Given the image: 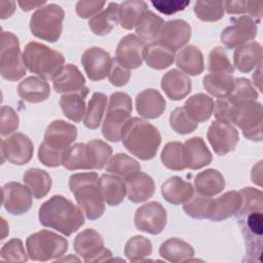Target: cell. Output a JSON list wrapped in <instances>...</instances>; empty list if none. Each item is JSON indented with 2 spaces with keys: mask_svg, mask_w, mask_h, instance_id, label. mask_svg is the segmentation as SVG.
Wrapping results in <instances>:
<instances>
[{
  "mask_svg": "<svg viewBox=\"0 0 263 263\" xmlns=\"http://www.w3.org/2000/svg\"><path fill=\"white\" fill-rule=\"evenodd\" d=\"M26 69L17 37L11 32L2 31L0 53V74L2 78L8 81L20 80L25 76Z\"/></svg>",
  "mask_w": 263,
  "mask_h": 263,
  "instance_id": "10",
  "label": "cell"
},
{
  "mask_svg": "<svg viewBox=\"0 0 263 263\" xmlns=\"http://www.w3.org/2000/svg\"><path fill=\"white\" fill-rule=\"evenodd\" d=\"M129 77H130L129 70H127V69L123 68L121 65H119L118 62L114 58L113 62H112L111 71L108 75L109 81L115 86H123L128 82Z\"/></svg>",
  "mask_w": 263,
  "mask_h": 263,
  "instance_id": "58",
  "label": "cell"
},
{
  "mask_svg": "<svg viewBox=\"0 0 263 263\" xmlns=\"http://www.w3.org/2000/svg\"><path fill=\"white\" fill-rule=\"evenodd\" d=\"M233 105L234 104L229 102L227 98L218 99L213 107L214 115L217 118V120H225L230 122V115Z\"/></svg>",
  "mask_w": 263,
  "mask_h": 263,
  "instance_id": "60",
  "label": "cell"
},
{
  "mask_svg": "<svg viewBox=\"0 0 263 263\" xmlns=\"http://www.w3.org/2000/svg\"><path fill=\"white\" fill-rule=\"evenodd\" d=\"M202 84L210 95L218 99L227 98L233 89L234 78L231 74L211 73L203 77Z\"/></svg>",
  "mask_w": 263,
  "mask_h": 263,
  "instance_id": "40",
  "label": "cell"
},
{
  "mask_svg": "<svg viewBox=\"0 0 263 263\" xmlns=\"http://www.w3.org/2000/svg\"><path fill=\"white\" fill-rule=\"evenodd\" d=\"M63 154L59 151L50 149L44 143H41L38 149V159L39 161L49 167H57L62 164Z\"/></svg>",
  "mask_w": 263,
  "mask_h": 263,
  "instance_id": "56",
  "label": "cell"
},
{
  "mask_svg": "<svg viewBox=\"0 0 263 263\" xmlns=\"http://www.w3.org/2000/svg\"><path fill=\"white\" fill-rule=\"evenodd\" d=\"M184 160L186 168L199 170L212 161V153L200 137L188 139L184 144Z\"/></svg>",
  "mask_w": 263,
  "mask_h": 263,
  "instance_id": "24",
  "label": "cell"
},
{
  "mask_svg": "<svg viewBox=\"0 0 263 263\" xmlns=\"http://www.w3.org/2000/svg\"><path fill=\"white\" fill-rule=\"evenodd\" d=\"M194 186L197 193L211 197L222 192L225 188V180L219 171L208 168L195 176Z\"/></svg>",
  "mask_w": 263,
  "mask_h": 263,
  "instance_id": "33",
  "label": "cell"
},
{
  "mask_svg": "<svg viewBox=\"0 0 263 263\" xmlns=\"http://www.w3.org/2000/svg\"><path fill=\"white\" fill-rule=\"evenodd\" d=\"M28 256L34 261H48L63 256L68 250V240L49 230H40L26 240Z\"/></svg>",
  "mask_w": 263,
  "mask_h": 263,
  "instance_id": "8",
  "label": "cell"
},
{
  "mask_svg": "<svg viewBox=\"0 0 263 263\" xmlns=\"http://www.w3.org/2000/svg\"><path fill=\"white\" fill-rule=\"evenodd\" d=\"M0 8H1V18L5 20L12 15L15 9V2L13 1H0Z\"/></svg>",
  "mask_w": 263,
  "mask_h": 263,
  "instance_id": "61",
  "label": "cell"
},
{
  "mask_svg": "<svg viewBox=\"0 0 263 263\" xmlns=\"http://www.w3.org/2000/svg\"><path fill=\"white\" fill-rule=\"evenodd\" d=\"M17 95L29 103H41L49 97L50 86L40 77L29 76L20 82Z\"/></svg>",
  "mask_w": 263,
  "mask_h": 263,
  "instance_id": "29",
  "label": "cell"
},
{
  "mask_svg": "<svg viewBox=\"0 0 263 263\" xmlns=\"http://www.w3.org/2000/svg\"><path fill=\"white\" fill-rule=\"evenodd\" d=\"M177 66L186 74L195 76L202 73L204 69L201 51L194 45H187L177 55Z\"/></svg>",
  "mask_w": 263,
  "mask_h": 263,
  "instance_id": "36",
  "label": "cell"
},
{
  "mask_svg": "<svg viewBox=\"0 0 263 263\" xmlns=\"http://www.w3.org/2000/svg\"><path fill=\"white\" fill-rule=\"evenodd\" d=\"M191 37V27L184 20L166 22L157 37V42L165 48L176 51L183 47Z\"/></svg>",
  "mask_w": 263,
  "mask_h": 263,
  "instance_id": "21",
  "label": "cell"
},
{
  "mask_svg": "<svg viewBox=\"0 0 263 263\" xmlns=\"http://www.w3.org/2000/svg\"><path fill=\"white\" fill-rule=\"evenodd\" d=\"M237 223L246 241V257L242 261L261 262L263 216L261 211L237 214Z\"/></svg>",
  "mask_w": 263,
  "mask_h": 263,
  "instance_id": "11",
  "label": "cell"
},
{
  "mask_svg": "<svg viewBox=\"0 0 263 263\" xmlns=\"http://www.w3.org/2000/svg\"><path fill=\"white\" fill-rule=\"evenodd\" d=\"M83 211L63 195H53L39 209V222L66 236L79 230L84 224Z\"/></svg>",
  "mask_w": 263,
  "mask_h": 263,
  "instance_id": "1",
  "label": "cell"
},
{
  "mask_svg": "<svg viewBox=\"0 0 263 263\" xmlns=\"http://www.w3.org/2000/svg\"><path fill=\"white\" fill-rule=\"evenodd\" d=\"M166 225V211L161 203L150 201L141 205L135 214V226L143 232L159 234Z\"/></svg>",
  "mask_w": 263,
  "mask_h": 263,
  "instance_id": "14",
  "label": "cell"
},
{
  "mask_svg": "<svg viewBox=\"0 0 263 263\" xmlns=\"http://www.w3.org/2000/svg\"><path fill=\"white\" fill-rule=\"evenodd\" d=\"M148 10V5L145 1L130 0L123 1L119 5V23L125 30L135 28L140 16Z\"/></svg>",
  "mask_w": 263,
  "mask_h": 263,
  "instance_id": "42",
  "label": "cell"
},
{
  "mask_svg": "<svg viewBox=\"0 0 263 263\" xmlns=\"http://www.w3.org/2000/svg\"><path fill=\"white\" fill-rule=\"evenodd\" d=\"M113 59L101 47L91 46L81 55V64L87 77L92 81L105 79L112 67Z\"/></svg>",
  "mask_w": 263,
  "mask_h": 263,
  "instance_id": "18",
  "label": "cell"
},
{
  "mask_svg": "<svg viewBox=\"0 0 263 263\" xmlns=\"http://www.w3.org/2000/svg\"><path fill=\"white\" fill-rule=\"evenodd\" d=\"M75 252L87 263L109 260L112 257L110 250L104 248V240L101 234L95 229L81 231L74 239Z\"/></svg>",
  "mask_w": 263,
  "mask_h": 263,
  "instance_id": "12",
  "label": "cell"
},
{
  "mask_svg": "<svg viewBox=\"0 0 263 263\" xmlns=\"http://www.w3.org/2000/svg\"><path fill=\"white\" fill-rule=\"evenodd\" d=\"M212 198L199 193L193 194L183 205L184 212L193 219H208Z\"/></svg>",
  "mask_w": 263,
  "mask_h": 263,
  "instance_id": "49",
  "label": "cell"
},
{
  "mask_svg": "<svg viewBox=\"0 0 263 263\" xmlns=\"http://www.w3.org/2000/svg\"><path fill=\"white\" fill-rule=\"evenodd\" d=\"M242 198L238 191H227L221 196L212 199L209 217L213 221H223L236 215L241 206Z\"/></svg>",
  "mask_w": 263,
  "mask_h": 263,
  "instance_id": "23",
  "label": "cell"
},
{
  "mask_svg": "<svg viewBox=\"0 0 263 263\" xmlns=\"http://www.w3.org/2000/svg\"><path fill=\"white\" fill-rule=\"evenodd\" d=\"M194 13L202 22H217L224 15L223 1H196L194 4Z\"/></svg>",
  "mask_w": 263,
  "mask_h": 263,
  "instance_id": "48",
  "label": "cell"
},
{
  "mask_svg": "<svg viewBox=\"0 0 263 263\" xmlns=\"http://www.w3.org/2000/svg\"><path fill=\"white\" fill-rule=\"evenodd\" d=\"M161 194L167 202L178 205L185 203L193 195V187L181 177L174 176L162 184Z\"/></svg>",
  "mask_w": 263,
  "mask_h": 263,
  "instance_id": "30",
  "label": "cell"
},
{
  "mask_svg": "<svg viewBox=\"0 0 263 263\" xmlns=\"http://www.w3.org/2000/svg\"><path fill=\"white\" fill-rule=\"evenodd\" d=\"M23 60L31 73L44 80H52L65 63V58L61 52L35 41L29 42L25 46Z\"/></svg>",
  "mask_w": 263,
  "mask_h": 263,
  "instance_id": "5",
  "label": "cell"
},
{
  "mask_svg": "<svg viewBox=\"0 0 263 263\" xmlns=\"http://www.w3.org/2000/svg\"><path fill=\"white\" fill-rule=\"evenodd\" d=\"M69 188L88 220H97L103 216L105 204L97 173H78L70 176Z\"/></svg>",
  "mask_w": 263,
  "mask_h": 263,
  "instance_id": "4",
  "label": "cell"
},
{
  "mask_svg": "<svg viewBox=\"0 0 263 263\" xmlns=\"http://www.w3.org/2000/svg\"><path fill=\"white\" fill-rule=\"evenodd\" d=\"M160 159L168 170L183 171L186 168L184 160V145L180 142H168L161 151Z\"/></svg>",
  "mask_w": 263,
  "mask_h": 263,
  "instance_id": "45",
  "label": "cell"
},
{
  "mask_svg": "<svg viewBox=\"0 0 263 263\" xmlns=\"http://www.w3.org/2000/svg\"><path fill=\"white\" fill-rule=\"evenodd\" d=\"M107 97L102 92H95L88 102L85 116L83 119L84 125L89 129H96L100 126L102 118L107 107Z\"/></svg>",
  "mask_w": 263,
  "mask_h": 263,
  "instance_id": "43",
  "label": "cell"
},
{
  "mask_svg": "<svg viewBox=\"0 0 263 263\" xmlns=\"http://www.w3.org/2000/svg\"><path fill=\"white\" fill-rule=\"evenodd\" d=\"M161 88L168 99L180 101L191 91V80L178 69H172L163 75Z\"/></svg>",
  "mask_w": 263,
  "mask_h": 263,
  "instance_id": "27",
  "label": "cell"
},
{
  "mask_svg": "<svg viewBox=\"0 0 263 263\" xmlns=\"http://www.w3.org/2000/svg\"><path fill=\"white\" fill-rule=\"evenodd\" d=\"M165 105V100L157 89H145L136 97L137 112L147 119L159 117L163 113Z\"/></svg>",
  "mask_w": 263,
  "mask_h": 263,
  "instance_id": "26",
  "label": "cell"
},
{
  "mask_svg": "<svg viewBox=\"0 0 263 263\" xmlns=\"http://www.w3.org/2000/svg\"><path fill=\"white\" fill-rule=\"evenodd\" d=\"M132 110L133 103L127 93L117 91L111 95L102 125V134L105 139L114 143L121 140L122 128L130 118Z\"/></svg>",
  "mask_w": 263,
  "mask_h": 263,
  "instance_id": "6",
  "label": "cell"
},
{
  "mask_svg": "<svg viewBox=\"0 0 263 263\" xmlns=\"http://www.w3.org/2000/svg\"><path fill=\"white\" fill-rule=\"evenodd\" d=\"M242 202L237 214L250 213L254 211H261L263 208V195L262 192L253 187H246L239 191ZM236 214V215H237Z\"/></svg>",
  "mask_w": 263,
  "mask_h": 263,
  "instance_id": "53",
  "label": "cell"
},
{
  "mask_svg": "<svg viewBox=\"0 0 263 263\" xmlns=\"http://www.w3.org/2000/svg\"><path fill=\"white\" fill-rule=\"evenodd\" d=\"M52 85L59 93L88 92L85 86V78L79 69L72 64L64 65L58 74L52 78Z\"/></svg>",
  "mask_w": 263,
  "mask_h": 263,
  "instance_id": "22",
  "label": "cell"
},
{
  "mask_svg": "<svg viewBox=\"0 0 263 263\" xmlns=\"http://www.w3.org/2000/svg\"><path fill=\"white\" fill-rule=\"evenodd\" d=\"M32 192L28 186L17 182H10L2 187V204L11 215L20 216L32 206Z\"/></svg>",
  "mask_w": 263,
  "mask_h": 263,
  "instance_id": "17",
  "label": "cell"
},
{
  "mask_svg": "<svg viewBox=\"0 0 263 263\" xmlns=\"http://www.w3.org/2000/svg\"><path fill=\"white\" fill-rule=\"evenodd\" d=\"M64 18V9L58 4L50 3L39 7L31 15L30 30L35 37L53 43L62 34Z\"/></svg>",
  "mask_w": 263,
  "mask_h": 263,
  "instance_id": "7",
  "label": "cell"
},
{
  "mask_svg": "<svg viewBox=\"0 0 263 263\" xmlns=\"http://www.w3.org/2000/svg\"><path fill=\"white\" fill-rule=\"evenodd\" d=\"M77 138V127L64 120H54L46 128L44 143L50 149L64 153Z\"/></svg>",
  "mask_w": 263,
  "mask_h": 263,
  "instance_id": "20",
  "label": "cell"
},
{
  "mask_svg": "<svg viewBox=\"0 0 263 263\" xmlns=\"http://www.w3.org/2000/svg\"><path fill=\"white\" fill-rule=\"evenodd\" d=\"M213 99L204 93H196L186 100L184 109L187 115L195 122H203L210 119L213 113Z\"/></svg>",
  "mask_w": 263,
  "mask_h": 263,
  "instance_id": "35",
  "label": "cell"
},
{
  "mask_svg": "<svg viewBox=\"0 0 263 263\" xmlns=\"http://www.w3.org/2000/svg\"><path fill=\"white\" fill-rule=\"evenodd\" d=\"M151 4L161 13L164 14H174L178 11L184 10L189 4L190 1L182 0H161V1H151Z\"/></svg>",
  "mask_w": 263,
  "mask_h": 263,
  "instance_id": "57",
  "label": "cell"
},
{
  "mask_svg": "<svg viewBox=\"0 0 263 263\" xmlns=\"http://www.w3.org/2000/svg\"><path fill=\"white\" fill-rule=\"evenodd\" d=\"M17 113L10 106H2L0 112V135L8 136L18 127Z\"/></svg>",
  "mask_w": 263,
  "mask_h": 263,
  "instance_id": "55",
  "label": "cell"
},
{
  "mask_svg": "<svg viewBox=\"0 0 263 263\" xmlns=\"http://www.w3.org/2000/svg\"><path fill=\"white\" fill-rule=\"evenodd\" d=\"M209 71L212 73L232 74L234 68L230 63L225 49L221 46L213 48L209 54Z\"/></svg>",
  "mask_w": 263,
  "mask_h": 263,
  "instance_id": "50",
  "label": "cell"
},
{
  "mask_svg": "<svg viewBox=\"0 0 263 263\" xmlns=\"http://www.w3.org/2000/svg\"><path fill=\"white\" fill-rule=\"evenodd\" d=\"M152 254V243L151 241L141 235H136L129 238L124 247V255L129 261L141 262L144 261L146 257Z\"/></svg>",
  "mask_w": 263,
  "mask_h": 263,
  "instance_id": "46",
  "label": "cell"
},
{
  "mask_svg": "<svg viewBox=\"0 0 263 263\" xmlns=\"http://www.w3.org/2000/svg\"><path fill=\"white\" fill-rule=\"evenodd\" d=\"M1 259L9 262H26L28 256L25 252L23 241L20 238H12L1 249Z\"/></svg>",
  "mask_w": 263,
  "mask_h": 263,
  "instance_id": "54",
  "label": "cell"
},
{
  "mask_svg": "<svg viewBox=\"0 0 263 263\" xmlns=\"http://www.w3.org/2000/svg\"><path fill=\"white\" fill-rule=\"evenodd\" d=\"M206 137L214 152L220 156L233 151L239 140L237 129L231 122L225 120L213 121Z\"/></svg>",
  "mask_w": 263,
  "mask_h": 263,
  "instance_id": "13",
  "label": "cell"
},
{
  "mask_svg": "<svg viewBox=\"0 0 263 263\" xmlns=\"http://www.w3.org/2000/svg\"><path fill=\"white\" fill-rule=\"evenodd\" d=\"M106 4L105 1H78L75 6L76 13L81 18H87L100 10Z\"/></svg>",
  "mask_w": 263,
  "mask_h": 263,
  "instance_id": "59",
  "label": "cell"
},
{
  "mask_svg": "<svg viewBox=\"0 0 263 263\" xmlns=\"http://www.w3.org/2000/svg\"><path fill=\"white\" fill-rule=\"evenodd\" d=\"M88 92H76V93H66L63 95L60 99V106L64 115L74 121L80 122L84 119L86 106H85V97Z\"/></svg>",
  "mask_w": 263,
  "mask_h": 263,
  "instance_id": "39",
  "label": "cell"
},
{
  "mask_svg": "<svg viewBox=\"0 0 263 263\" xmlns=\"http://www.w3.org/2000/svg\"><path fill=\"white\" fill-rule=\"evenodd\" d=\"M227 99L232 104H236L241 101H256V99H258V92L253 87L249 79L239 77L234 79L233 89Z\"/></svg>",
  "mask_w": 263,
  "mask_h": 263,
  "instance_id": "52",
  "label": "cell"
},
{
  "mask_svg": "<svg viewBox=\"0 0 263 263\" xmlns=\"http://www.w3.org/2000/svg\"><path fill=\"white\" fill-rule=\"evenodd\" d=\"M163 25L164 22L159 15L151 10H147L140 16L135 28L140 38L143 41H148L150 43L157 40Z\"/></svg>",
  "mask_w": 263,
  "mask_h": 263,
  "instance_id": "38",
  "label": "cell"
},
{
  "mask_svg": "<svg viewBox=\"0 0 263 263\" xmlns=\"http://www.w3.org/2000/svg\"><path fill=\"white\" fill-rule=\"evenodd\" d=\"M261 172H262V161H259L256 165H254L252 170V175H251L252 181L259 186H261V180H262Z\"/></svg>",
  "mask_w": 263,
  "mask_h": 263,
  "instance_id": "63",
  "label": "cell"
},
{
  "mask_svg": "<svg viewBox=\"0 0 263 263\" xmlns=\"http://www.w3.org/2000/svg\"><path fill=\"white\" fill-rule=\"evenodd\" d=\"M257 23L248 15L233 18L230 26L221 33V41L228 48H235L253 40L257 36Z\"/></svg>",
  "mask_w": 263,
  "mask_h": 263,
  "instance_id": "15",
  "label": "cell"
},
{
  "mask_svg": "<svg viewBox=\"0 0 263 263\" xmlns=\"http://www.w3.org/2000/svg\"><path fill=\"white\" fill-rule=\"evenodd\" d=\"M34 145L30 138L22 133H16L1 141L2 162L7 160L16 165L28 163L33 156Z\"/></svg>",
  "mask_w": 263,
  "mask_h": 263,
  "instance_id": "16",
  "label": "cell"
},
{
  "mask_svg": "<svg viewBox=\"0 0 263 263\" xmlns=\"http://www.w3.org/2000/svg\"><path fill=\"white\" fill-rule=\"evenodd\" d=\"M146 64L156 70H163L170 67L175 61V52L165 48L157 41L146 44L144 49Z\"/></svg>",
  "mask_w": 263,
  "mask_h": 263,
  "instance_id": "37",
  "label": "cell"
},
{
  "mask_svg": "<svg viewBox=\"0 0 263 263\" xmlns=\"http://www.w3.org/2000/svg\"><path fill=\"white\" fill-rule=\"evenodd\" d=\"M112 154L110 145L102 140L93 139L84 143H76L68 147L62 158V164L69 171L102 170Z\"/></svg>",
  "mask_w": 263,
  "mask_h": 263,
  "instance_id": "3",
  "label": "cell"
},
{
  "mask_svg": "<svg viewBox=\"0 0 263 263\" xmlns=\"http://www.w3.org/2000/svg\"><path fill=\"white\" fill-rule=\"evenodd\" d=\"M25 184L30 188L33 196L37 199L44 197L51 188V178L47 172L34 167L29 168L23 176Z\"/></svg>",
  "mask_w": 263,
  "mask_h": 263,
  "instance_id": "41",
  "label": "cell"
},
{
  "mask_svg": "<svg viewBox=\"0 0 263 263\" xmlns=\"http://www.w3.org/2000/svg\"><path fill=\"white\" fill-rule=\"evenodd\" d=\"M18 5L21 6L22 10L24 11H30L33 8H39L43 4H45V1H18Z\"/></svg>",
  "mask_w": 263,
  "mask_h": 263,
  "instance_id": "62",
  "label": "cell"
},
{
  "mask_svg": "<svg viewBox=\"0 0 263 263\" xmlns=\"http://www.w3.org/2000/svg\"><path fill=\"white\" fill-rule=\"evenodd\" d=\"M99 188L104 201L110 206L120 204L126 194V184L117 175L104 174L99 178Z\"/></svg>",
  "mask_w": 263,
  "mask_h": 263,
  "instance_id": "28",
  "label": "cell"
},
{
  "mask_svg": "<svg viewBox=\"0 0 263 263\" xmlns=\"http://www.w3.org/2000/svg\"><path fill=\"white\" fill-rule=\"evenodd\" d=\"M159 255L170 262H186L190 261L194 256V250L192 246L185 240L178 237H172L161 243Z\"/></svg>",
  "mask_w": 263,
  "mask_h": 263,
  "instance_id": "34",
  "label": "cell"
},
{
  "mask_svg": "<svg viewBox=\"0 0 263 263\" xmlns=\"http://www.w3.org/2000/svg\"><path fill=\"white\" fill-rule=\"evenodd\" d=\"M108 173L117 175L123 179L130 176L134 173L141 171V164L139 161L134 159L124 153H117L112 156L106 166Z\"/></svg>",
  "mask_w": 263,
  "mask_h": 263,
  "instance_id": "44",
  "label": "cell"
},
{
  "mask_svg": "<svg viewBox=\"0 0 263 263\" xmlns=\"http://www.w3.org/2000/svg\"><path fill=\"white\" fill-rule=\"evenodd\" d=\"M122 144L134 156L149 160L154 158L161 143L159 130L148 121L130 117L122 128Z\"/></svg>",
  "mask_w": 263,
  "mask_h": 263,
  "instance_id": "2",
  "label": "cell"
},
{
  "mask_svg": "<svg viewBox=\"0 0 263 263\" xmlns=\"http://www.w3.org/2000/svg\"><path fill=\"white\" fill-rule=\"evenodd\" d=\"M261 66H262V64H259L256 68V70H255V72H254V74H253V80H254V84L259 88V90L260 91H262V87H261V82H262V79H261V77H262V69H261Z\"/></svg>",
  "mask_w": 263,
  "mask_h": 263,
  "instance_id": "64",
  "label": "cell"
},
{
  "mask_svg": "<svg viewBox=\"0 0 263 263\" xmlns=\"http://www.w3.org/2000/svg\"><path fill=\"white\" fill-rule=\"evenodd\" d=\"M170 125L177 134L186 135L194 132L198 123L187 115L184 107H178L170 115Z\"/></svg>",
  "mask_w": 263,
  "mask_h": 263,
  "instance_id": "51",
  "label": "cell"
},
{
  "mask_svg": "<svg viewBox=\"0 0 263 263\" xmlns=\"http://www.w3.org/2000/svg\"><path fill=\"white\" fill-rule=\"evenodd\" d=\"M126 194L132 202L139 203L150 198L155 190L153 179L143 172H137L124 179Z\"/></svg>",
  "mask_w": 263,
  "mask_h": 263,
  "instance_id": "25",
  "label": "cell"
},
{
  "mask_svg": "<svg viewBox=\"0 0 263 263\" xmlns=\"http://www.w3.org/2000/svg\"><path fill=\"white\" fill-rule=\"evenodd\" d=\"M263 3L261 1H226L224 2V9L230 14L248 13L256 23H259L262 17Z\"/></svg>",
  "mask_w": 263,
  "mask_h": 263,
  "instance_id": "47",
  "label": "cell"
},
{
  "mask_svg": "<svg viewBox=\"0 0 263 263\" xmlns=\"http://www.w3.org/2000/svg\"><path fill=\"white\" fill-rule=\"evenodd\" d=\"M262 46L258 42H251L236 48L233 62L236 69L242 73H249L261 64Z\"/></svg>",
  "mask_w": 263,
  "mask_h": 263,
  "instance_id": "31",
  "label": "cell"
},
{
  "mask_svg": "<svg viewBox=\"0 0 263 263\" xmlns=\"http://www.w3.org/2000/svg\"><path fill=\"white\" fill-rule=\"evenodd\" d=\"M230 122L236 124L251 141L262 140V105L256 101H241L233 105Z\"/></svg>",
  "mask_w": 263,
  "mask_h": 263,
  "instance_id": "9",
  "label": "cell"
},
{
  "mask_svg": "<svg viewBox=\"0 0 263 263\" xmlns=\"http://www.w3.org/2000/svg\"><path fill=\"white\" fill-rule=\"evenodd\" d=\"M119 22V4L110 2L103 11L97 13L88 21V27L95 35L105 36L109 34Z\"/></svg>",
  "mask_w": 263,
  "mask_h": 263,
  "instance_id": "32",
  "label": "cell"
},
{
  "mask_svg": "<svg viewBox=\"0 0 263 263\" xmlns=\"http://www.w3.org/2000/svg\"><path fill=\"white\" fill-rule=\"evenodd\" d=\"M145 42L134 34L122 37L116 48L115 60L123 68L130 70L139 68L144 60Z\"/></svg>",
  "mask_w": 263,
  "mask_h": 263,
  "instance_id": "19",
  "label": "cell"
}]
</instances>
